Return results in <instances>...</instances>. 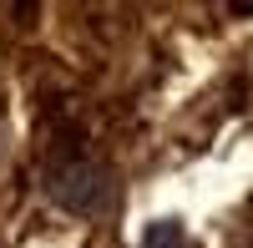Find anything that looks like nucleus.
Segmentation results:
<instances>
[{"mask_svg":"<svg viewBox=\"0 0 253 248\" xmlns=\"http://www.w3.org/2000/svg\"><path fill=\"white\" fill-rule=\"evenodd\" d=\"M101 193H107V172L96 162H86V157H71V162H61L51 172V198L61 208H71V213H91L101 203Z\"/></svg>","mask_w":253,"mask_h":248,"instance_id":"f257e3e1","label":"nucleus"},{"mask_svg":"<svg viewBox=\"0 0 253 248\" xmlns=\"http://www.w3.org/2000/svg\"><path fill=\"white\" fill-rule=\"evenodd\" d=\"M187 238H182V223H172V218H167V223H152V228H147L142 233V248H182Z\"/></svg>","mask_w":253,"mask_h":248,"instance_id":"f03ea898","label":"nucleus"}]
</instances>
